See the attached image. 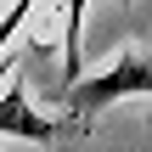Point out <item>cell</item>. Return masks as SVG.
<instances>
[{
    "label": "cell",
    "instance_id": "obj_2",
    "mask_svg": "<svg viewBox=\"0 0 152 152\" xmlns=\"http://www.w3.org/2000/svg\"><path fill=\"white\" fill-rule=\"evenodd\" d=\"M0 135H6V141H34V147H39V141H56V135H62V118L34 113L23 79H11L6 96H0Z\"/></svg>",
    "mask_w": 152,
    "mask_h": 152
},
{
    "label": "cell",
    "instance_id": "obj_1",
    "mask_svg": "<svg viewBox=\"0 0 152 152\" xmlns=\"http://www.w3.org/2000/svg\"><path fill=\"white\" fill-rule=\"evenodd\" d=\"M124 96H152V45H124V51H113V62L102 73H85L68 90V113H73V124H90L96 113H107Z\"/></svg>",
    "mask_w": 152,
    "mask_h": 152
},
{
    "label": "cell",
    "instance_id": "obj_4",
    "mask_svg": "<svg viewBox=\"0 0 152 152\" xmlns=\"http://www.w3.org/2000/svg\"><path fill=\"white\" fill-rule=\"evenodd\" d=\"M0 152H51V147H0Z\"/></svg>",
    "mask_w": 152,
    "mask_h": 152
},
{
    "label": "cell",
    "instance_id": "obj_3",
    "mask_svg": "<svg viewBox=\"0 0 152 152\" xmlns=\"http://www.w3.org/2000/svg\"><path fill=\"white\" fill-rule=\"evenodd\" d=\"M85 11H90V0H62V79H68V90L85 79Z\"/></svg>",
    "mask_w": 152,
    "mask_h": 152
}]
</instances>
